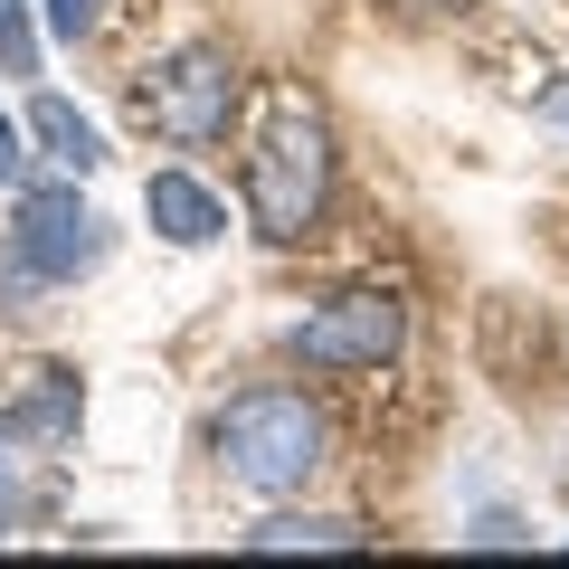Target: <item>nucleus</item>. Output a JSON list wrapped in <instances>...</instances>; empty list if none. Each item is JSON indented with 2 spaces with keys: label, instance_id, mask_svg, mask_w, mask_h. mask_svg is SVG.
<instances>
[{
  "label": "nucleus",
  "instance_id": "1",
  "mask_svg": "<svg viewBox=\"0 0 569 569\" xmlns=\"http://www.w3.org/2000/svg\"><path fill=\"white\" fill-rule=\"evenodd\" d=\"M323 190H332V133L313 104L284 96L257 133V162H247V209H257V238H305L323 219Z\"/></svg>",
  "mask_w": 569,
  "mask_h": 569
},
{
  "label": "nucleus",
  "instance_id": "2",
  "mask_svg": "<svg viewBox=\"0 0 569 569\" xmlns=\"http://www.w3.org/2000/svg\"><path fill=\"white\" fill-rule=\"evenodd\" d=\"M219 466L247 493H295L323 466V418H313L305 389H247L219 408Z\"/></svg>",
  "mask_w": 569,
  "mask_h": 569
},
{
  "label": "nucleus",
  "instance_id": "3",
  "mask_svg": "<svg viewBox=\"0 0 569 569\" xmlns=\"http://www.w3.org/2000/svg\"><path fill=\"white\" fill-rule=\"evenodd\" d=\"M399 342H408V305L389 284H351L313 323H295V361L305 370H380Z\"/></svg>",
  "mask_w": 569,
  "mask_h": 569
},
{
  "label": "nucleus",
  "instance_id": "4",
  "mask_svg": "<svg viewBox=\"0 0 569 569\" xmlns=\"http://www.w3.org/2000/svg\"><path fill=\"white\" fill-rule=\"evenodd\" d=\"M228 104H238V67H228V48H181V58H162L152 77H142V114L162 123L171 142L228 133Z\"/></svg>",
  "mask_w": 569,
  "mask_h": 569
},
{
  "label": "nucleus",
  "instance_id": "5",
  "mask_svg": "<svg viewBox=\"0 0 569 569\" xmlns=\"http://www.w3.org/2000/svg\"><path fill=\"white\" fill-rule=\"evenodd\" d=\"M10 247H20L48 284H77V276H96V266H104V219L77 200V171H67L58 190H29V200H20Z\"/></svg>",
  "mask_w": 569,
  "mask_h": 569
},
{
  "label": "nucleus",
  "instance_id": "6",
  "mask_svg": "<svg viewBox=\"0 0 569 569\" xmlns=\"http://www.w3.org/2000/svg\"><path fill=\"white\" fill-rule=\"evenodd\" d=\"M142 219L162 228L171 247H209L228 228V209H219V190L190 181V171H152V181H142Z\"/></svg>",
  "mask_w": 569,
  "mask_h": 569
},
{
  "label": "nucleus",
  "instance_id": "7",
  "mask_svg": "<svg viewBox=\"0 0 569 569\" xmlns=\"http://www.w3.org/2000/svg\"><path fill=\"white\" fill-rule=\"evenodd\" d=\"M29 133H39L48 162L77 171V181H86V171H104V133H96V123H86L67 96H39V104H29Z\"/></svg>",
  "mask_w": 569,
  "mask_h": 569
},
{
  "label": "nucleus",
  "instance_id": "8",
  "mask_svg": "<svg viewBox=\"0 0 569 569\" xmlns=\"http://www.w3.org/2000/svg\"><path fill=\"white\" fill-rule=\"evenodd\" d=\"M10 437H29V447H58L67 427H77V370H39V380H29V399L10 408Z\"/></svg>",
  "mask_w": 569,
  "mask_h": 569
},
{
  "label": "nucleus",
  "instance_id": "9",
  "mask_svg": "<svg viewBox=\"0 0 569 569\" xmlns=\"http://www.w3.org/2000/svg\"><path fill=\"white\" fill-rule=\"evenodd\" d=\"M247 550H361V522H332V512H284V522H257Z\"/></svg>",
  "mask_w": 569,
  "mask_h": 569
},
{
  "label": "nucleus",
  "instance_id": "10",
  "mask_svg": "<svg viewBox=\"0 0 569 569\" xmlns=\"http://www.w3.org/2000/svg\"><path fill=\"white\" fill-rule=\"evenodd\" d=\"M0 77H39V20H29V0H0Z\"/></svg>",
  "mask_w": 569,
  "mask_h": 569
},
{
  "label": "nucleus",
  "instance_id": "11",
  "mask_svg": "<svg viewBox=\"0 0 569 569\" xmlns=\"http://www.w3.org/2000/svg\"><path fill=\"white\" fill-rule=\"evenodd\" d=\"M96 20H104V0H48V29H58V39H86Z\"/></svg>",
  "mask_w": 569,
  "mask_h": 569
},
{
  "label": "nucleus",
  "instance_id": "12",
  "mask_svg": "<svg viewBox=\"0 0 569 569\" xmlns=\"http://www.w3.org/2000/svg\"><path fill=\"white\" fill-rule=\"evenodd\" d=\"M20 162H29V152H20V123L0 114V181H20Z\"/></svg>",
  "mask_w": 569,
  "mask_h": 569
},
{
  "label": "nucleus",
  "instance_id": "13",
  "mask_svg": "<svg viewBox=\"0 0 569 569\" xmlns=\"http://www.w3.org/2000/svg\"><path fill=\"white\" fill-rule=\"evenodd\" d=\"M531 114H541V123H550V133H569V77H560V86H550V96H541V104H531Z\"/></svg>",
  "mask_w": 569,
  "mask_h": 569
},
{
  "label": "nucleus",
  "instance_id": "14",
  "mask_svg": "<svg viewBox=\"0 0 569 569\" xmlns=\"http://www.w3.org/2000/svg\"><path fill=\"white\" fill-rule=\"evenodd\" d=\"M0 522H10V493H0Z\"/></svg>",
  "mask_w": 569,
  "mask_h": 569
},
{
  "label": "nucleus",
  "instance_id": "15",
  "mask_svg": "<svg viewBox=\"0 0 569 569\" xmlns=\"http://www.w3.org/2000/svg\"><path fill=\"white\" fill-rule=\"evenodd\" d=\"M0 437H10V427H0Z\"/></svg>",
  "mask_w": 569,
  "mask_h": 569
}]
</instances>
